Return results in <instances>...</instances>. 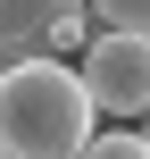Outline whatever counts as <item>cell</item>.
<instances>
[{
	"label": "cell",
	"mask_w": 150,
	"mask_h": 159,
	"mask_svg": "<svg viewBox=\"0 0 150 159\" xmlns=\"http://www.w3.org/2000/svg\"><path fill=\"white\" fill-rule=\"evenodd\" d=\"M100 109L84 101V75L50 50H25L0 67V151L8 159H75L92 143Z\"/></svg>",
	"instance_id": "1"
},
{
	"label": "cell",
	"mask_w": 150,
	"mask_h": 159,
	"mask_svg": "<svg viewBox=\"0 0 150 159\" xmlns=\"http://www.w3.org/2000/svg\"><path fill=\"white\" fill-rule=\"evenodd\" d=\"M75 8H84V0H0V42L25 59V50H42V42H50V25H58V17H75Z\"/></svg>",
	"instance_id": "3"
},
{
	"label": "cell",
	"mask_w": 150,
	"mask_h": 159,
	"mask_svg": "<svg viewBox=\"0 0 150 159\" xmlns=\"http://www.w3.org/2000/svg\"><path fill=\"white\" fill-rule=\"evenodd\" d=\"M109 34H150V0H84Z\"/></svg>",
	"instance_id": "4"
},
{
	"label": "cell",
	"mask_w": 150,
	"mask_h": 159,
	"mask_svg": "<svg viewBox=\"0 0 150 159\" xmlns=\"http://www.w3.org/2000/svg\"><path fill=\"white\" fill-rule=\"evenodd\" d=\"M0 159H8V151H0Z\"/></svg>",
	"instance_id": "7"
},
{
	"label": "cell",
	"mask_w": 150,
	"mask_h": 159,
	"mask_svg": "<svg viewBox=\"0 0 150 159\" xmlns=\"http://www.w3.org/2000/svg\"><path fill=\"white\" fill-rule=\"evenodd\" d=\"M142 117H150V109H142Z\"/></svg>",
	"instance_id": "6"
},
{
	"label": "cell",
	"mask_w": 150,
	"mask_h": 159,
	"mask_svg": "<svg viewBox=\"0 0 150 159\" xmlns=\"http://www.w3.org/2000/svg\"><path fill=\"white\" fill-rule=\"evenodd\" d=\"M75 159H150V134H100V126H92V143Z\"/></svg>",
	"instance_id": "5"
},
{
	"label": "cell",
	"mask_w": 150,
	"mask_h": 159,
	"mask_svg": "<svg viewBox=\"0 0 150 159\" xmlns=\"http://www.w3.org/2000/svg\"><path fill=\"white\" fill-rule=\"evenodd\" d=\"M84 101L109 117H142L150 109V34H100L84 42Z\"/></svg>",
	"instance_id": "2"
}]
</instances>
